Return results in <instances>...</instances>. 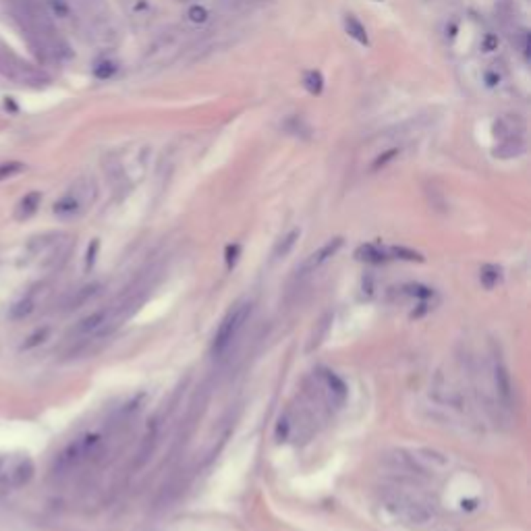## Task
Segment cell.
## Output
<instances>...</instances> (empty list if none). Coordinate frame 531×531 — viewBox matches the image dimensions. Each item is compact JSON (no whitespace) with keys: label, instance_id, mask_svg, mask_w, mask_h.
Segmentation results:
<instances>
[{"label":"cell","instance_id":"cell-12","mask_svg":"<svg viewBox=\"0 0 531 531\" xmlns=\"http://www.w3.org/2000/svg\"><path fill=\"white\" fill-rule=\"evenodd\" d=\"M525 152V143L523 139H504L500 141V146L494 150V156L500 158V160H510V158H517Z\"/></svg>","mask_w":531,"mask_h":531},{"label":"cell","instance_id":"cell-26","mask_svg":"<svg viewBox=\"0 0 531 531\" xmlns=\"http://www.w3.org/2000/svg\"><path fill=\"white\" fill-rule=\"evenodd\" d=\"M239 251H241L239 245H228V247H226V263H228V266H232V263L237 261Z\"/></svg>","mask_w":531,"mask_h":531},{"label":"cell","instance_id":"cell-23","mask_svg":"<svg viewBox=\"0 0 531 531\" xmlns=\"http://www.w3.org/2000/svg\"><path fill=\"white\" fill-rule=\"evenodd\" d=\"M500 279V270L496 268V266H485V268L481 270V281L488 289H492Z\"/></svg>","mask_w":531,"mask_h":531},{"label":"cell","instance_id":"cell-1","mask_svg":"<svg viewBox=\"0 0 531 531\" xmlns=\"http://www.w3.org/2000/svg\"><path fill=\"white\" fill-rule=\"evenodd\" d=\"M380 504L397 523L405 527H428L436 519L432 502L401 488H384L380 494Z\"/></svg>","mask_w":531,"mask_h":531},{"label":"cell","instance_id":"cell-10","mask_svg":"<svg viewBox=\"0 0 531 531\" xmlns=\"http://www.w3.org/2000/svg\"><path fill=\"white\" fill-rule=\"evenodd\" d=\"M283 129L289 133V135H295V137H301V139H310L312 137V127H310V123L303 119V117H289L285 123H283Z\"/></svg>","mask_w":531,"mask_h":531},{"label":"cell","instance_id":"cell-3","mask_svg":"<svg viewBox=\"0 0 531 531\" xmlns=\"http://www.w3.org/2000/svg\"><path fill=\"white\" fill-rule=\"evenodd\" d=\"M251 316V303L249 301H241L237 303L226 316L224 320L220 322L216 334H214V341H212V353L218 357V355H224L228 351V347L234 343V339L239 337V332L243 330V326L247 324Z\"/></svg>","mask_w":531,"mask_h":531},{"label":"cell","instance_id":"cell-18","mask_svg":"<svg viewBox=\"0 0 531 531\" xmlns=\"http://www.w3.org/2000/svg\"><path fill=\"white\" fill-rule=\"evenodd\" d=\"M23 170H26V164H23V162H17V160L0 162V181L13 179V177H17V174H21Z\"/></svg>","mask_w":531,"mask_h":531},{"label":"cell","instance_id":"cell-22","mask_svg":"<svg viewBox=\"0 0 531 531\" xmlns=\"http://www.w3.org/2000/svg\"><path fill=\"white\" fill-rule=\"evenodd\" d=\"M50 334V330L48 328H40V330H36L32 337H28V341L23 343V351H30V349H34V347H38L40 343H44L46 341V337Z\"/></svg>","mask_w":531,"mask_h":531},{"label":"cell","instance_id":"cell-19","mask_svg":"<svg viewBox=\"0 0 531 531\" xmlns=\"http://www.w3.org/2000/svg\"><path fill=\"white\" fill-rule=\"evenodd\" d=\"M187 19L193 23V26H203L210 21V11L203 7V5H191L187 9Z\"/></svg>","mask_w":531,"mask_h":531},{"label":"cell","instance_id":"cell-9","mask_svg":"<svg viewBox=\"0 0 531 531\" xmlns=\"http://www.w3.org/2000/svg\"><path fill=\"white\" fill-rule=\"evenodd\" d=\"M345 32L349 34V38H353L357 44L361 46H370V36H368V30L365 26L355 17V15H345Z\"/></svg>","mask_w":531,"mask_h":531},{"label":"cell","instance_id":"cell-28","mask_svg":"<svg viewBox=\"0 0 531 531\" xmlns=\"http://www.w3.org/2000/svg\"><path fill=\"white\" fill-rule=\"evenodd\" d=\"M372 3H384V0H372Z\"/></svg>","mask_w":531,"mask_h":531},{"label":"cell","instance_id":"cell-6","mask_svg":"<svg viewBox=\"0 0 531 531\" xmlns=\"http://www.w3.org/2000/svg\"><path fill=\"white\" fill-rule=\"evenodd\" d=\"M46 295H48V287L46 285H36L32 287L9 312V318L13 322H21V320H28L32 314L38 312V308L46 301Z\"/></svg>","mask_w":531,"mask_h":531},{"label":"cell","instance_id":"cell-11","mask_svg":"<svg viewBox=\"0 0 531 531\" xmlns=\"http://www.w3.org/2000/svg\"><path fill=\"white\" fill-rule=\"evenodd\" d=\"M40 201H42V193H40V191H32V193H28V195L19 201V206H17V218H19V220H28V218H32V216L38 212Z\"/></svg>","mask_w":531,"mask_h":531},{"label":"cell","instance_id":"cell-15","mask_svg":"<svg viewBox=\"0 0 531 531\" xmlns=\"http://www.w3.org/2000/svg\"><path fill=\"white\" fill-rule=\"evenodd\" d=\"M299 234H301V230H299V228H293L289 234H285V237L281 239V243L277 245V249H274V257H285V255L295 247V243H297Z\"/></svg>","mask_w":531,"mask_h":531},{"label":"cell","instance_id":"cell-21","mask_svg":"<svg viewBox=\"0 0 531 531\" xmlns=\"http://www.w3.org/2000/svg\"><path fill=\"white\" fill-rule=\"evenodd\" d=\"M46 5L50 9V13L59 19H67L71 15V9L67 5V0H46Z\"/></svg>","mask_w":531,"mask_h":531},{"label":"cell","instance_id":"cell-13","mask_svg":"<svg viewBox=\"0 0 531 531\" xmlns=\"http://www.w3.org/2000/svg\"><path fill=\"white\" fill-rule=\"evenodd\" d=\"M301 83H303L305 92L312 94V96H320V94L324 92V75H322L320 71H316V69L305 71Z\"/></svg>","mask_w":531,"mask_h":531},{"label":"cell","instance_id":"cell-16","mask_svg":"<svg viewBox=\"0 0 531 531\" xmlns=\"http://www.w3.org/2000/svg\"><path fill=\"white\" fill-rule=\"evenodd\" d=\"M98 289H100V285H88V287L79 289V291L73 295V299H71V303H69V310H77L79 305L88 303V301L98 293Z\"/></svg>","mask_w":531,"mask_h":531},{"label":"cell","instance_id":"cell-7","mask_svg":"<svg viewBox=\"0 0 531 531\" xmlns=\"http://www.w3.org/2000/svg\"><path fill=\"white\" fill-rule=\"evenodd\" d=\"M343 243H345L343 237H337V239H330L328 243H324L316 253H312V255L301 263V270H297V274H299V277H308V274H314L316 270H320L330 257H334V255L339 253V249L343 247Z\"/></svg>","mask_w":531,"mask_h":531},{"label":"cell","instance_id":"cell-27","mask_svg":"<svg viewBox=\"0 0 531 531\" xmlns=\"http://www.w3.org/2000/svg\"><path fill=\"white\" fill-rule=\"evenodd\" d=\"M96 249H98V241H94L92 245H90V251H88V268L94 263V255H96Z\"/></svg>","mask_w":531,"mask_h":531},{"label":"cell","instance_id":"cell-2","mask_svg":"<svg viewBox=\"0 0 531 531\" xmlns=\"http://www.w3.org/2000/svg\"><path fill=\"white\" fill-rule=\"evenodd\" d=\"M0 75L17 86H28V88H42L50 81L42 69L34 67L32 63L17 57L9 48H0Z\"/></svg>","mask_w":531,"mask_h":531},{"label":"cell","instance_id":"cell-25","mask_svg":"<svg viewBox=\"0 0 531 531\" xmlns=\"http://www.w3.org/2000/svg\"><path fill=\"white\" fill-rule=\"evenodd\" d=\"M483 81H485L488 88H496V86L500 83V73H498V71H488V73L483 75Z\"/></svg>","mask_w":531,"mask_h":531},{"label":"cell","instance_id":"cell-20","mask_svg":"<svg viewBox=\"0 0 531 531\" xmlns=\"http://www.w3.org/2000/svg\"><path fill=\"white\" fill-rule=\"evenodd\" d=\"M512 44L517 46V50L521 52V57L527 61V59H529V32H527V30H514Z\"/></svg>","mask_w":531,"mask_h":531},{"label":"cell","instance_id":"cell-14","mask_svg":"<svg viewBox=\"0 0 531 531\" xmlns=\"http://www.w3.org/2000/svg\"><path fill=\"white\" fill-rule=\"evenodd\" d=\"M401 156V148L399 146H394V148H388V150H382V154H378L376 156V160L372 162V172H376V170H380V168H386L392 160H397Z\"/></svg>","mask_w":531,"mask_h":531},{"label":"cell","instance_id":"cell-17","mask_svg":"<svg viewBox=\"0 0 531 531\" xmlns=\"http://www.w3.org/2000/svg\"><path fill=\"white\" fill-rule=\"evenodd\" d=\"M119 71V65L112 63V61H100L96 67H94V77L100 79V81H106V79H112Z\"/></svg>","mask_w":531,"mask_h":531},{"label":"cell","instance_id":"cell-4","mask_svg":"<svg viewBox=\"0 0 531 531\" xmlns=\"http://www.w3.org/2000/svg\"><path fill=\"white\" fill-rule=\"evenodd\" d=\"M36 465L28 454H0V485L23 488L34 479Z\"/></svg>","mask_w":531,"mask_h":531},{"label":"cell","instance_id":"cell-24","mask_svg":"<svg viewBox=\"0 0 531 531\" xmlns=\"http://www.w3.org/2000/svg\"><path fill=\"white\" fill-rule=\"evenodd\" d=\"M498 44H500V40L496 34H485L479 48H481V52H494V50H498Z\"/></svg>","mask_w":531,"mask_h":531},{"label":"cell","instance_id":"cell-8","mask_svg":"<svg viewBox=\"0 0 531 531\" xmlns=\"http://www.w3.org/2000/svg\"><path fill=\"white\" fill-rule=\"evenodd\" d=\"M492 133H494L500 141H504V139H523L525 121H523V117H519V114H504V117H500V119L494 121Z\"/></svg>","mask_w":531,"mask_h":531},{"label":"cell","instance_id":"cell-5","mask_svg":"<svg viewBox=\"0 0 531 531\" xmlns=\"http://www.w3.org/2000/svg\"><path fill=\"white\" fill-rule=\"evenodd\" d=\"M92 199H94V189L88 183H79L54 203V214L59 218H75L86 210V206Z\"/></svg>","mask_w":531,"mask_h":531}]
</instances>
